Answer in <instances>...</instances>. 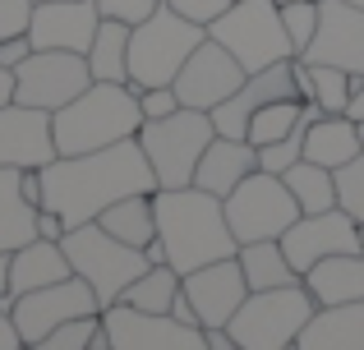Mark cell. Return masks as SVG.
<instances>
[{"label":"cell","mask_w":364,"mask_h":350,"mask_svg":"<svg viewBox=\"0 0 364 350\" xmlns=\"http://www.w3.org/2000/svg\"><path fill=\"white\" fill-rule=\"evenodd\" d=\"M102 231H111L116 240L134 244V249H148L157 240V207H152V194H124L107 212L97 217Z\"/></svg>","instance_id":"484cf974"},{"label":"cell","mask_w":364,"mask_h":350,"mask_svg":"<svg viewBox=\"0 0 364 350\" xmlns=\"http://www.w3.org/2000/svg\"><path fill=\"white\" fill-rule=\"evenodd\" d=\"M282 249L291 258V268L309 272L318 258H332V253H364V226L341 207H328V212H300L295 226L282 235Z\"/></svg>","instance_id":"4fadbf2b"},{"label":"cell","mask_w":364,"mask_h":350,"mask_svg":"<svg viewBox=\"0 0 364 350\" xmlns=\"http://www.w3.org/2000/svg\"><path fill=\"white\" fill-rule=\"evenodd\" d=\"M180 272L171 268V263H157V268H148L143 277H134L129 286H124V295L116 305H129L139 309V314H171V305L180 300Z\"/></svg>","instance_id":"f1b7e54d"},{"label":"cell","mask_w":364,"mask_h":350,"mask_svg":"<svg viewBox=\"0 0 364 350\" xmlns=\"http://www.w3.org/2000/svg\"><path fill=\"white\" fill-rule=\"evenodd\" d=\"M143 253H148V263H152V268H157V263H166V244H161V235H157V240H152Z\"/></svg>","instance_id":"7dc6e473"},{"label":"cell","mask_w":364,"mask_h":350,"mask_svg":"<svg viewBox=\"0 0 364 350\" xmlns=\"http://www.w3.org/2000/svg\"><path fill=\"white\" fill-rule=\"evenodd\" d=\"M304 129H309V125H295L286 138L258 148V171H272V175H286V171H291V166L304 157Z\"/></svg>","instance_id":"836d02e7"},{"label":"cell","mask_w":364,"mask_h":350,"mask_svg":"<svg viewBox=\"0 0 364 350\" xmlns=\"http://www.w3.org/2000/svg\"><path fill=\"white\" fill-rule=\"evenodd\" d=\"M102 327H107V346L116 350H208L203 327L180 323L171 314H139L129 305L102 309Z\"/></svg>","instance_id":"5bb4252c"},{"label":"cell","mask_w":364,"mask_h":350,"mask_svg":"<svg viewBox=\"0 0 364 350\" xmlns=\"http://www.w3.org/2000/svg\"><path fill=\"white\" fill-rule=\"evenodd\" d=\"M355 83H360L355 74L337 70V65H309V97L304 102H318L323 116H346L350 97H355Z\"/></svg>","instance_id":"4dcf8cb0"},{"label":"cell","mask_w":364,"mask_h":350,"mask_svg":"<svg viewBox=\"0 0 364 350\" xmlns=\"http://www.w3.org/2000/svg\"><path fill=\"white\" fill-rule=\"evenodd\" d=\"M203 337H208V350H245L226 327H203Z\"/></svg>","instance_id":"7bdbcfd3"},{"label":"cell","mask_w":364,"mask_h":350,"mask_svg":"<svg viewBox=\"0 0 364 350\" xmlns=\"http://www.w3.org/2000/svg\"><path fill=\"white\" fill-rule=\"evenodd\" d=\"M300 281H304V290L314 295L318 309L360 305L364 300V253H332V258H318Z\"/></svg>","instance_id":"44dd1931"},{"label":"cell","mask_w":364,"mask_h":350,"mask_svg":"<svg viewBox=\"0 0 364 350\" xmlns=\"http://www.w3.org/2000/svg\"><path fill=\"white\" fill-rule=\"evenodd\" d=\"M33 9H37V0H0V42L5 37H28Z\"/></svg>","instance_id":"d590c367"},{"label":"cell","mask_w":364,"mask_h":350,"mask_svg":"<svg viewBox=\"0 0 364 350\" xmlns=\"http://www.w3.org/2000/svg\"><path fill=\"white\" fill-rule=\"evenodd\" d=\"M152 189H157V175H152L139 138H124V143L79 157H55L51 166H42V207L65 217L70 231L83 222H97L116 198L152 194Z\"/></svg>","instance_id":"6da1fadb"},{"label":"cell","mask_w":364,"mask_h":350,"mask_svg":"<svg viewBox=\"0 0 364 350\" xmlns=\"http://www.w3.org/2000/svg\"><path fill=\"white\" fill-rule=\"evenodd\" d=\"M360 153H364L360 120H350V116H318L304 129V162H318L328 171H337V166L355 162Z\"/></svg>","instance_id":"cb8c5ba5"},{"label":"cell","mask_w":364,"mask_h":350,"mask_svg":"<svg viewBox=\"0 0 364 350\" xmlns=\"http://www.w3.org/2000/svg\"><path fill=\"white\" fill-rule=\"evenodd\" d=\"M282 97H300V83H295V55H291V60H282V65H267V70L249 74V79L240 83V92H235V97H226L222 106L213 111L217 134L245 138L249 116H254V111H263L267 102H282Z\"/></svg>","instance_id":"d6986e66"},{"label":"cell","mask_w":364,"mask_h":350,"mask_svg":"<svg viewBox=\"0 0 364 350\" xmlns=\"http://www.w3.org/2000/svg\"><path fill=\"white\" fill-rule=\"evenodd\" d=\"M152 207H157V235L166 244V263L180 277L240 253L231 226H226V203L208 189H152Z\"/></svg>","instance_id":"7a4b0ae2"},{"label":"cell","mask_w":364,"mask_h":350,"mask_svg":"<svg viewBox=\"0 0 364 350\" xmlns=\"http://www.w3.org/2000/svg\"><path fill=\"white\" fill-rule=\"evenodd\" d=\"M92 346H107V327L97 318H74V323H60L55 332H46L33 350H92Z\"/></svg>","instance_id":"1f68e13d"},{"label":"cell","mask_w":364,"mask_h":350,"mask_svg":"<svg viewBox=\"0 0 364 350\" xmlns=\"http://www.w3.org/2000/svg\"><path fill=\"white\" fill-rule=\"evenodd\" d=\"M203 37H208L203 23H189L185 14H176L161 0L143 23L129 28V83H134V92L176 83L180 65L194 55V46Z\"/></svg>","instance_id":"277c9868"},{"label":"cell","mask_w":364,"mask_h":350,"mask_svg":"<svg viewBox=\"0 0 364 350\" xmlns=\"http://www.w3.org/2000/svg\"><path fill=\"white\" fill-rule=\"evenodd\" d=\"M226 203V226H231L235 244H254V240H282L286 231L300 217V203L286 189L282 175L272 171H254L245 175L231 194L222 198Z\"/></svg>","instance_id":"9c48e42d"},{"label":"cell","mask_w":364,"mask_h":350,"mask_svg":"<svg viewBox=\"0 0 364 350\" xmlns=\"http://www.w3.org/2000/svg\"><path fill=\"white\" fill-rule=\"evenodd\" d=\"M337 207L350 212L364 226V153L355 157V162L337 166Z\"/></svg>","instance_id":"e575fe53"},{"label":"cell","mask_w":364,"mask_h":350,"mask_svg":"<svg viewBox=\"0 0 364 350\" xmlns=\"http://www.w3.org/2000/svg\"><path fill=\"white\" fill-rule=\"evenodd\" d=\"M208 37L222 42L226 51L245 65V74H258V70H267V65H282V60L295 55L277 0H231L226 14L208 23Z\"/></svg>","instance_id":"52a82bcc"},{"label":"cell","mask_w":364,"mask_h":350,"mask_svg":"<svg viewBox=\"0 0 364 350\" xmlns=\"http://www.w3.org/2000/svg\"><path fill=\"white\" fill-rule=\"evenodd\" d=\"M51 125H55L60 157L97 153V148L139 138V125H143L139 92H134V83H88L70 106L55 111Z\"/></svg>","instance_id":"3957f363"},{"label":"cell","mask_w":364,"mask_h":350,"mask_svg":"<svg viewBox=\"0 0 364 350\" xmlns=\"http://www.w3.org/2000/svg\"><path fill=\"white\" fill-rule=\"evenodd\" d=\"M139 111H143V120H161V116H171V111H180V97H176V88H143L139 92Z\"/></svg>","instance_id":"74e56055"},{"label":"cell","mask_w":364,"mask_h":350,"mask_svg":"<svg viewBox=\"0 0 364 350\" xmlns=\"http://www.w3.org/2000/svg\"><path fill=\"white\" fill-rule=\"evenodd\" d=\"M92 350H116V346H92Z\"/></svg>","instance_id":"c3c4849f"},{"label":"cell","mask_w":364,"mask_h":350,"mask_svg":"<svg viewBox=\"0 0 364 350\" xmlns=\"http://www.w3.org/2000/svg\"><path fill=\"white\" fill-rule=\"evenodd\" d=\"M55 157H60V148H55L51 111L23 106V102L0 106V166H9V171H42Z\"/></svg>","instance_id":"2e32d148"},{"label":"cell","mask_w":364,"mask_h":350,"mask_svg":"<svg viewBox=\"0 0 364 350\" xmlns=\"http://www.w3.org/2000/svg\"><path fill=\"white\" fill-rule=\"evenodd\" d=\"M245 79H249L245 65L235 60L222 42L203 37V42L194 46V55L180 65V74H176V83H171V88H176L180 106H194V111H208V116H213L226 97H235V92H240Z\"/></svg>","instance_id":"7c38bea8"},{"label":"cell","mask_w":364,"mask_h":350,"mask_svg":"<svg viewBox=\"0 0 364 350\" xmlns=\"http://www.w3.org/2000/svg\"><path fill=\"white\" fill-rule=\"evenodd\" d=\"M9 102H14V70L0 65V106H9Z\"/></svg>","instance_id":"f6af8a7d"},{"label":"cell","mask_w":364,"mask_h":350,"mask_svg":"<svg viewBox=\"0 0 364 350\" xmlns=\"http://www.w3.org/2000/svg\"><path fill=\"white\" fill-rule=\"evenodd\" d=\"M161 0H97V9H102V18H120V23H143V18L157 9Z\"/></svg>","instance_id":"8d00e7d4"},{"label":"cell","mask_w":364,"mask_h":350,"mask_svg":"<svg viewBox=\"0 0 364 350\" xmlns=\"http://www.w3.org/2000/svg\"><path fill=\"white\" fill-rule=\"evenodd\" d=\"M102 9L97 0H37L28 42L33 51H79L88 55L92 37H97Z\"/></svg>","instance_id":"e0dca14e"},{"label":"cell","mask_w":364,"mask_h":350,"mask_svg":"<svg viewBox=\"0 0 364 350\" xmlns=\"http://www.w3.org/2000/svg\"><path fill=\"white\" fill-rule=\"evenodd\" d=\"M23 346V337H18V327H14V318H9V309L0 305V350H18Z\"/></svg>","instance_id":"b9f144b4"},{"label":"cell","mask_w":364,"mask_h":350,"mask_svg":"<svg viewBox=\"0 0 364 350\" xmlns=\"http://www.w3.org/2000/svg\"><path fill=\"white\" fill-rule=\"evenodd\" d=\"M65 231H70V226H65V217H55L51 207H37V235H46V240H60Z\"/></svg>","instance_id":"60d3db41"},{"label":"cell","mask_w":364,"mask_h":350,"mask_svg":"<svg viewBox=\"0 0 364 350\" xmlns=\"http://www.w3.org/2000/svg\"><path fill=\"white\" fill-rule=\"evenodd\" d=\"M217 138V125L208 111L180 106L161 120H143L139 125V148L148 157L152 175H157V189H185L194 185L198 157L208 153V143Z\"/></svg>","instance_id":"5b68a950"},{"label":"cell","mask_w":364,"mask_h":350,"mask_svg":"<svg viewBox=\"0 0 364 350\" xmlns=\"http://www.w3.org/2000/svg\"><path fill=\"white\" fill-rule=\"evenodd\" d=\"M74 277L70 258H65V244L60 240H46V235H37V240H28L23 249L9 253V295H28V290H42L51 286V281H65Z\"/></svg>","instance_id":"7402d4cb"},{"label":"cell","mask_w":364,"mask_h":350,"mask_svg":"<svg viewBox=\"0 0 364 350\" xmlns=\"http://www.w3.org/2000/svg\"><path fill=\"white\" fill-rule=\"evenodd\" d=\"M346 116H350V120H360V125H364V79L355 83V97H350V111H346Z\"/></svg>","instance_id":"bcb514c9"},{"label":"cell","mask_w":364,"mask_h":350,"mask_svg":"<svg viewBox=\"0 0 364 350\" xmlns=\"http://www.w3.org/2000/svg\"><path fill=\"white\" fill-rule=\"evenodd\" d=\"M180 290L194 305L198 327H226L235 318V309L249 300V281L240 272V258H217L198 272H185Z\"/></svg>","instance_id":"ac0fdd59"},{"label":"cell","mask_w":364,"mask_h":350,"mask_svg":"<svg viewBox=\"0 0 364 350\" xmlns=\"http://www.w3.org/2000/svg\"><path fill=\"white\" fill-rule=\"evenodd\" d=\"M0 305H14V295H9V253H0Z\"/></svg>","instance_id":"ee69618b"},{"label":"cell","mask_w":364,"mask_h":350,"mask_svg":"<svg viewBox=\"0 0 364 350\" xmlns=\"http://www.w3.org/2000/svg\"><path fill=\"white\" fill-rule=\"evenodd\" d=\"M28 55H33V42H28V37H5V42H0V65H5V70H18Z\"/></svg>","instance_id":"ab89813d"},{"label":"cell","mask_w":364,"mask_h":350,"mask_svg":"<svg viewBox=\"0 0 364 350\" xmlns=\"http://www.w3.org/2000/svg\"><path fill=\"white\" fill-rule=\"evenodd\" d=\"M37 240V203L23 194V171L0 166V253Z\"/></svg>","instance_id":"d4e9b609"},{"label":"cell","mask_w":364,"mask_h":350,"mask_svg":"<svg viewBox=\"0 0 364 350\" xmlns=\"http://www.w3.org/2000/svg\"><path fill=\"white\" fill-rule=\"evenodd\" d=\"M309 65H337L364 79V9L350 0H318V33L300 51Z\"/></svg>","instance_id":"9a60e30c"},{"label":"cell","mask_w":364,"mask_h":350,"mask_svg":"<svg viewBox=\"0 0 364 350\" xmlns=\"http://www.w3.org/2000/svg\"><path fill=\"white\" fill-rule=\"evenodd\" d=\"M97 314H102V300H97V290H92L79 272L65 277V281H51V286H42V290H28V295H18L14 305H9V318H14L23 346H37L60 323L97 318Z\"/></svg>","instance_id":"30bf717a"},{"label":"cell","mask_w":364,"mask_h":350,"mask_svg":"<svg viewBox=\"0 0 364 350\" xmlns=\"http://www.w3.org/2000/svg\"><path fill=\"white\" fill-rule=\"evenodd\" d=\"M240 272L249 281V290H277V286H295L300 281V272L291 268V258H286L282 240H254V244H240Z\"/></svg>","instance_id":"83f0119b"},{"label":"cell","mask_w":364,"mask_h":350,"mask_svg":"<svg viewBox=\"0 0 364 350\" xmlns=\"http://www.w3.org/2000/svg\"><path fill=\"white\" fill-rule=\"evenodd\" d=\"M314 295L304 290V281L277 290H249V300L235 309V318L226 323V332L235 337L245 350H291L300 327L314 318Z\"/></svg>","instance_id":"ba28073f"},{"label":"cell","mask_w":364,"mask_h":350,"mask_svg":"<svg viewBox=\"0 0 364 350\" xmlns=\"http://www.w3.org/2000/svg\"><path fill=\"white\" fill-rule=\"evenodd\" d=\"M282 180H286V189L295 194L300 212H328V207H337V171H328V166L304 162V157H300Z\"/></svg>","instance_id":"f546056e"},{"label":"cell","mask_w":364,"mask_h":350,"mask_svg":"<svg viewBox=\"0 0 364 350\" xmlns=\"http://www.w3.org/2000/svg\"><path fill=\"white\" fill-rule=\"evenodd\" d=\"M254 171H258V148L249 143V138H226V134H217L213 143H208V153L198 157L194 185L208 189V194H217V198H226L245 175H254Z\"/></svg>","instance_id":"ffe728a7"},{"label":"cell","mask_w":364,"mask_h":350,"mask_svg":"<svg viewBox=\"0 0 364 350\" xmlns=\"http://www.w3.org/2000/svg\"><path fill=\"white\" fill-rule=\"evenodd\" d=\"M60 244H65V258H70V268L79 272V277L88 281L92 290H97L102 309H111V305L124 295V286L152 268L143 249H134V244L116 240V235L102 231L97 222H83V226H74V231H65Z\"/></svg>","instance_id":"8992f818"},{"label":"cell","mask_w":364,"mask_h":350,"mask_svg":"<svg viewBox=\"0 0 364 350\" xmlns=\"http://www.w3.org/2000/svg\"><path fill=\"white\" fill-rule=\"evenodd\" d=\"M88 83H92L88 55H79V51H33L14 70V102L42 106V111L55 116V111L70 106Z\"/></svg>","instance_id":"8fae6325"},{"label":"cell","mask_w":364,"mask_h":350,"mask_svg":"<svg viewBox=\"0 0 364 350\" xmlns=\"http://www.w3.org/2000/svg\"><path fill=\"white\" fill-rule=\"evenodd\" d=\"M291 350H364V300L360 305L314 309Z\"/></svg>","instance_id":"603a6c76"},{"label":"cell","mask_w":364,"mask_h":350,"mask_svg":"<svg viewBox=\"0 0 364 350\" xmlns=\"http://www.w3.org/2000/svg\"><path fill=\"white\" fill-rule=\"evenodd\" d=\"M171 9H176V14H185L189 23H213V18H222L226 14V5H231V0H166Z\"/></svg>","instance_id":"f35d334b"},{"label":"cell","mask_w":364,"mask_h":350,"mask_svg":"<svg viewBox=\"0 0 364 350\" xmlns=\"http://www.w3.org/2000/svg\"><path fill=\"white\" fill-rule=\"evenodd\" d=\"M277 9H282V23H286V37H291L295 55H300L314 42V33H318V0H286Z\"/></svg>","instance_id":"d6a6232c"},{"label":"cell","mask_w":364,"mask_h":350,"mask_svg":"<svg viewBox=\"0 0 364 350\" xmlns=\"http://www.w3.org/2000/svg\"><path fill=\"white\" fill-rule=\"evenodd\" d=\"M88 70L92 83H129V23L102 18L88 46Z\"/></svg>","instance_id":"4316f807"},{"label":"cell","mask_w":364,"mask_h":350,"mask_svg":"<svg viewBox=\"0 0 364 350\" xmlns=\"http://www.w3.org/2000/svg\"><path fill=\"white\" fill-rule=\"evenodd\" d=\"M350 5H360V9H364V0H350Z\"/></svg>","instance_id":"681fc988"}]
</instances>
